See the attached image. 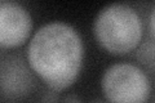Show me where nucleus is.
Listing matches in <instances>:
<instances>
[{
  "label": "nucleus",
  "instance_id": "obj_1",
  "mask_svg": "<svg viewBox=\"0 0 155 103\" xmlns=\"http://www.w3.org/2000/svg\"><path fill=\"white\" fill-rule=\"evenodd\" d=\"M84 48L71 24L45 23L32 35L26 49L28 66L48 88L61 92L74 84L83 65Z\"/></svg>",
  "mask_w": 155,
  "mask_h": 103
},
{
  "label": "nucleus",
  "instance_id": "obj_2",
  "mask_svg": "<svg viewBox=\"0 0 155 103\" xmlns=\"http://www.w3.org/2000/svg\"><path fill=\"white\" fill-rule=\"evenodd\" d=\"M96 40L111 54H125L138 47L142 21L128 4L115 3L101 9L93 24Z\"/></svg>",
  "mask_w": 155,
  "mask_h": 103
},
{
  "label": "nucleus",
  "instance_id": "obj_3",
  "mask_svg": "<svg viewBox=\"0 0 155 103\" xmlns=\"http://www.w3.org/2000/svg\"><path fill=\"white\" fill-rule=\"evenodd\" d=\"M101 89L110 103H147L151 84L142 68L128 62H118L106 68Z\"/></svg>",
  "mask_w": 155,
  "mask_h": 103
},
{
  "label": "nucleus",
  "instance_id": "obj_4",
  "mask_svg": "<svg viewBox=\"0 0 155 103\" xmlns=\"http://www.w3.org/2000/svg\"><path fill=\"white\" fill-rule=\"evenodd\" d=\"M32 30V18L25 7L12 0L0 3V45L17 48L25 43Z\"/></svg>",
  "mask_w": 155,
  "mask_h": 103
},
{
  "label": "nucleus",
  "instance_id": "obj_5",
  "mask_svg": "<svg viewBox=\"0 0 155 103\" xmlns=\"http://www.w3.org/2000/svg\"><path fill=\"white\" fill-rule=\"evenodd\" d=\"M32 68L19 57L12 56L2 62V92L7 98L26 95L35 85Z\"/></svg>",
  "mask_w": 155,
  "mask_h": 103
},
{
  "label": "nucleus",
  "instance_id": "obj_6",
  "mask_svg": "<svg viewBox=\"0 0 155 103\" xmlns=\"http://www.w3.org/2000/svg\"><path fill=\"white\" fill-rule=\"evenodd\" d=\"M137 58L142 65L150 68H155V44L147 41L146 44L141 45V48L138 49Z\"/></svg>",
  "mask_w": 155,
  "mask_h": 103
},
{
  "label": "nucleus",
  "instance_id": "obj_7",
  "mask_svg": "<svg viewBox=\"0 0 155 103\" xmlns=\"http://www.w3.org/2000/svg\"><path fill=\"white\" fill-rule=\"evenodd\" d=\"M60 101H61V97L58 94V92L51 89V88L44 90L40 95V103H58Z\"/></svg>",
  "mask_w": 155,
  "mask_h": 103
},
{
  "label": "nucleus",
  "instance_id": "obj_8",
  "mask_svg": "<svg viewBox=\"0 0 155 103\" xmlns=\"http://www.w3.org/2000/svg\"><path fill=\"white\" fill-rule=\"evenodd\" d=\"M62 103H81V99L76 94H67L62 98Z\"/></svg>",
  "mask_w": 155,
  "mask_h": 103
},
{
  "label": "nucleus",
  "instance_id": "obj_9",
  "mask_svg": "<svg viewBox=\"0 0 155 103\" xmlns=\"http://www.w3.org/2000/svg\"><path fill=\"white\" fill-rule=\"evenodd\" d=\"M149 27H150V32H151V36L155 41V8L153 9L151 14H150V19H149Z\"/></svg>",
  "mask_w": 155,
  "mask_h": 103
},
{
  "label": "nucleus",
  "instance_id": "obj_10",
  "mask_svg": "<svg viewBox=\"0 0 155 103\" xmlns=\"http://www.w3.org/2000/svg\"><path fill=\"white\" fill-rule=\"evenodd\" d=\"M89 103H106V102L101 101V99H96V101H92V102H89Z\"/></svg>",
  "mask_w": 155,
  "mask_h": 103
}]
</instances>
